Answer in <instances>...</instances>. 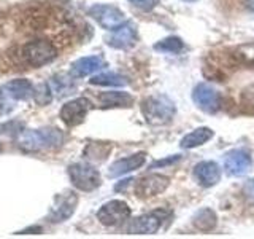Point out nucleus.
I'll return each mask as SVG.
<instances>
[{
    "label": "nucleus",
    "instance_id": "f257e3e1",
    "mask_svg": "<svg viewBox=\"0 0 254 239\" xmlns=\"http://www.w3.org/2000/svg\"><path fill=\"white\" fill-rule=\"evenodd\" d=\"M65 135L58 127H43V129H22L18 134V147L24 151H42L59 148Z\"/></svg>",
    "mask_w": 254,
    "mask_h": 239
},
{
    "label": "nucleus",
    "instance_id": "f03ea898",
    "mask_svg": "<svg viewBox=\"0 0 254 239\" xmlns=\"http://www.w3.org/2000/svg\"><path fill=\"white\" fill-rule=\"evenodd\" d=\"M141 112L149 124H165L175 115V104L165 96H151L141 102Z\"/></svg>",
    "mask_w": 254,
    "mask_h": 239
},
{
    "label": "nucleus",
    "instance_id": "7ed1b4c3",
    "mask_svg": "<svg viewBox=\"0 0 254 239\" xmlns=\"http://www.w3.org/2000/svg\"><path fill=\"white\" fill-rule=\"evenodd\" d=\"M68 179L79 191H92L100 185V172L89 163H73L68 166Z\"/></svg>",
    "mask_w": 254,
    "mask_h": 239
},
{
    "label": "nucleus",
    "instance_id": "20e7f679",
    "mask_svg": "<svg viewBox=\"0 0 254 239\" xmlns=\"http://www.w3.org/2000/svg\"><path fill=\"white\" fill-rule=\"evenodd\" d=\"M22 58L32 67H42L56 58V48L48 40H34L24 45Z\"/></svg>",
    "mask_w": 254,
    "mask_h": 239
},
{
    "label": "nucleus",
    "instance_id": "39448f33",
    "mask_svg": "<svg viewBox=\"0 0 254 239\" xmlns=\"http://www.w3.org/2000/svg\"><path fill=\"white\" fill-rule=\"evenodd\" d=\"M89 16L97 21L103 29L115 30L126 22V14L115 5L97 3L89 8Z\"/></svg>",
    "mask_w": 254,
    "mask_h": 239
},
{
    "label": "nucleus",
    "instance_id": "423d86ee",
    "mask_svg": "<svg viewBox=\"0 0 254 239\" xmlns=\"http://www.w3.org/2000/svg\"><path fill=\"white\" fill-rule=\"evenodd\" d=\"M129 217L130 207L127 206V203L121 201V199H111V201L103 204L97 212L99 222L105 227H118Z\"/></svg>",
    "mask_w": 254,
    "mask_h": 239
},
{
    "label": "nucleus",
    "instance_id": "0eeeda50",
    "mask_svg": "<svg viewBox=\"0 0 254 239\" xmlns=\"http://www.w3.org/2000/svg\"><path fill=\"white\" fill-rule=\"evenodd\" d=\"M192 99L198 109H202L206 114H216L222 106L221 94L208 83H200L194 88Z\"/></svg>",
    "mask_w": 254,
    "mask_h": 239
},
{
    "label": "nucleus",
    "instance_id": "6e6552de",
    "mask_svg": "<svg viewBox=\"0 0 254 239\" xmlns=\"http://www.w3.org/2000/svg\"><path fill=\"white\" fill-rule=\"evenodd\" d=\"M76 204H78V195L75 191H65V193L58 195L50 211V215H48V220L53 223H61L70 219L71 214L76 209Z\"/></svg>",
    "mask_w": 254,
    "mask_h": 239
},
{
    "label": "nucleus",
    "instance_id": "1a4fd4ad",
    "mask_svg": "<svg viewBox=\"0 0 254 239\" xmlns=\"http://www.w3.org/2000/svg\"><path fill=\"white\" fill-rule=\"evenodd\" d=\"M91 110V101L86 98H76L68 101L65 106L61 109V120L68 127L78 126L84 121L87 112Z\"/></svg>",
    "mask_w": 254,
    "mask_h": 239
},
{
    "label": "nucleus",
    "instance_id": "9d476101",
    "mask_svg": "<svg viewBox=\"0 0 254 239\" xmlns=\"http://www.w3.org/2000/svg\"><path fill=\"white\" fill-rule=\"evenodd\" d=\"M251 166H253V159L250 151H246L243 148H235L232 151H229L224 158V169L229 175H234V177H242V175L248 174Z\"/></svg>",
    "mask_w": 254,
    "mask_h": 239
},
{
    "label": "nucleus",
    "instance_id": "9b49d317",
    "mask_svg": "<svg viewBox=\"0 0 254 239\" xmlns=\"http://www.w3.org/2000/svg\"><path fill=\"white\" fill-rule=\"evenodd\" d=\"M169 187V179L161 174H149L146 177H141L135 183V195L140 198H153L161 195Z\"/></svg>",
    "mask_w": 254,
    "mask_h": 239
},
{
    "label": "nucleus",
    "instance_id": "f8f14e48",
    "mask_svg": "<svg viewBox=\"0 0 254 239\" xmlns=\"http://www.w3.org/2000/svg\"><path fill=\"white\" fill-rule=\"evenodd\" d=\"M111 32H113V34L107 38V43L110 46L116 48V50H127V48H130L137 43V38H138L137 27H135L132 22L126 21L121 27H118Z\"/></svg>",
    "mask_w": 254,
    "mask_h": 239
},
{
    "label": "nucleus",
    "instance_id": "ddd939ff",
    "mask_svg": "<svg viewBox=\"0 0 254 239\" xmlns=\"http://www.w3.org/2000/svg\"><path fill=\"white\" fill-rule=\"evenodd\" d=\"M162 217L161 212H153V214H146L137 217L132 220L127 227V233L130 235H154L156 231L161 228Z\"/></svg>",
    "mask_w": 254,
    "mask_h": 239
},
{
    "label": "nucleus",
    "instance_id": "4468645a",
    "mask_svg": "<svg viewBox=\"0 0 254 239\" xmlns=\"http://www.w3.org/2000/svg\"><path fill=\"white\" fill-rule=\"evenodd\" d=\"M146 161V153L143 151H138V153L130 155V156H126L123 159H118L113 164L110 166L108 169V175L110 177H121L124 174H129L135 169H138Z\"/></svg>",
    "mask_w": 254,
    "mask_h": 239
},
{
    "label": "nucleus",
    "instance_id": "2eb2a0df",
    "mask_svg": "<svg viewBox=\"0 0 254 239\" xmlns=\"http://www.w3.org/2000/svg\"><path fill=\"white\" fill-rule=\"evenodd\" d=\"M194 175L202 187H213L221 180V169L214 161H202L195 164Z\"/></svg>",
    "mask_w": 254,
    "mask_h": 239
},
{
    "label": "nucleus",
    "instance_id": "dca6fc26",
    "mask_svg": "<svg viewBox=\"0 0 254 239\" xmlns=\"http://www.w3.org/2000/svg\"><path fill=\"white\" fill-rule=\"evenodd\" d=\"M103 67H105V62L100 56H86V58H81L71 64V74L76 78H83L95 74Z\"/></svg>",
    "mask_w": 254,
    "mask_h": 239
},
{
    "label": "nucleus",
    "instance_id": "f3484780",
    "mask_svg": "<svg viewBox=\"0 0 254 239\" xmlns=\"http://www.w3.org/2000/svg\"><path fill=\"white\" fill-rule=\"evenodd\" d=\"M227 61L232 67L245 66L254 69V43H243L232 48L227 54Z\"/></svg>",
    "mask_w": 254,
    "mask_h": 239
},
{
    "label": "nucleus",
    "instance_id": "a211bd4d",
    "mask_svg": "<svg viewBox=\"0 0 254 239\" xmlns=\"http://www.w3.org/2000/svg\"><path fill=\"white\" fill-rule=\"evenodd\" d=\"M2 94L3 98H10L14 101H22L29 98V96L34 93V86L26 78H18V80H11L3 85L2 88Z\"/></svg>",
    "mask_w": 254,
    "mask_h": 239
},
{
    "label": "nucleus",
    "instance_id": "6ab92c4d",
    "mask_svg": "<svg viewBox=\"0 0 254 239\" xmlns=\"http://www.w3.org/2000/svg\"><path fill=\"white\" fill-rule=\"evenodd\" d=\"M99 101L103 107H130L133 104V98L129 93L124 91H108L99 96Z\"/></svg>",
    "mask_w": 254,
    "mask_h": 239
},
{
    "label": "nucleus",
    "instance_id": "aec40b11",
    "mask_svg": "<svg viewBox=\"0 0 254 239\" xmlns=\"http://www.w3.org/2000/svg\"><path fill=\"white\" fill-rule=\"evenodd\" d=\"M213 137V131L210 127H197L192 132L186 134L181 139L183 148H195L198 145H203L205 142H208Z\"/></svg>",
    "mask_w": 254,
    "mask_h": 239
},
{
    "label": "nucleus",
    "instance_id": "412c9836",
    "mask_svg": "<svg viewBox=\"0 0 254 239\" xmlns=\"http://www.w3.org/2000/svg\"><path fill=\"white\" fill-rule=\"evenodd\" d=\"M216 223H218L216 214H214L211 209H208V207H203V209L197 211L195 215L192 217V225L198 231H203V233L211 231L214 227H216Z\"/></svg>",
    "mask_w": 254,
    "mask_h": 239
},
{
    "label": "nucleus",
    "instance_id": "4be33fe9",
    "mask_svg": "<svg viewBox=\"0 0 254 239\" xmlns=\"http://www.w3.org/2000/svg\"><path fill=\"white\" fill-rule=\"evenodd\" d=\"M89 82H91V85H97V86H124V85H127L126 77L115 74V72H103V74L94 75Z\"/></svg>",
    "mask_w": 254,
    "mask_h": 239
},
{
    "label": "nucleus",
    "instance_id": "5701e85b",
    "mask_svg": "<svg viewBox=\"0 0 254 239\" xmlns=\"http://www.w3.org/2000/svg\"><path fill=\"white\" fill-rule=\"evenodd\" d=\"M183 48H185V43H183V40L178 37H167V38L161 40V42L154 45L156 51L169 53V54H178L183 51Z\"/></svg>",
    "mask_w": 254,
    "mask_h": 239
},
{
    "label": "nucleus",
    "instance_id": "b1692460",
    "mask_svg": "<svg viewBox=\"0 0 254 239\" xmlns=\"http://www.w3.org/2000/svg\"><path fill=\"white\" fill-rule=\"evenodd\" d=\"M110 150H111L110 143L94 142V143H89V145L86 147L84 156L89 158V159H94V161H102V159L107 158V155L110 153Z\"/></svg>",
    "mask_w": 254,
    "mask_h": 239
},
{
    "label": "nucleus",
    "instance_id": "393cba45",
    "mask_svg": "<svg viewBox=\"0 0 254 239\" xmlns=\"http://www.w3.org/2000/svg\"><path fill=\"white\" fill-rule=\"evenodd\" d=\"M73 90V85H71V80L65 75H58L53 78V94L58 93L59 96L62 94H70V91Z\"/></svg>",
    "mask_w": 254,
    "mask_h": 239
},
{
    "label": "nucleus",
    "instance_id": "a878e982",
    "mask_svg": "<svg viewBox=\"0 0 254 239\" xmlns=\"http://www.w3.org/2000/svg\"><path fill=\"white\" fill-rule=\"evenodd\" d=\"M32 94H34L35 102H37V104H40V106H46V104L53 99V91L50 90V86H48V85L38 86V90H37V91H34Z\"/></svg>",
    "mask_w": 254,
    "mask_h": 239
},
{
    "label": "nucleus",
    "instance_id": "bb28decb",
    "mask_svg": "<svg viewBox=\"0 0 254 239\" xmlns=\"http://www.w3.org/2000/svg\"><path fill=\"white\" fill-rule=\"evenodd\" d=\"M129 2L143 11H151L157 5V0H129Z\"/></svg>",
    "mask_w": 254,
    "mask_h": 239
},
{
    "label": "nucleus",
    "instance_id": "cd10ccee",
    "mask_svg": "<svg viewBox=\"0 0 254 239\" xmlns=\"http://www.w3.org/2000/svg\"><path fill=\"white\" fill-rule=\"evenodd\" d=\"M243 196L246 198V201L254 204V179L248 180L243 187Z\"/></svg>",
    "mask_w": 254,
    "mask_h": 239
},
{
    "label": "nucleus",
    "instance_id": "c85d7f7f",
    "mask_svg": "<svg viewBox=\"0 0 254 239\" xmlns=\"http://www.w3.org/2000/svg\"><path fill=\"white\" fill-rule=\"evenodd\" d=\"M180 156H175V158H169V159H164V161H156L151 167H157V166H165V164H169V163H175V161H178Z\"/></svg>",
    "mask_w": 254,
    "mask_h": 239
},
{
    "label": "nucleus",
    "instance_id": "c756f323",
    "mask_svg": "<svg viewBox=\"0 0 254 239\" xmlns=\"http://www.w3.org/2000/svg\"><path fill=\"white\" fill-rule=\"evenodd\" d=\"M246 5H248L250 11H251V13H254V0H246Z\"/></svg>",
    "mask_w": 254,
    "mask_h": 239
},
{
    "label": "nucleus",
    "instance_id": "7c9ffc66",
    "mask_svg": "<svg viewBox=\"0 0 254 239\" xmlns=\"http://www.w3.org/2000/svg\"><path fill=\"white\" fill-rule=\"evenodd\" d=\"M183 2H197V0H183Z\"/></svg>",
    "mask_w": 254,
    "mask_h": 239
},
{
    "label": "nucleus",
    "instance_id": "2f4dec72",
    "mask_svg": "<svg viewBox=\"0 0 254 239\" xmlns=\"http://www.w3.org/2000/svg\"><path fill=\"white\" fill-rule=\"evenodd\" d=\"M0 151H2V143H0Z\"/></svg>",
    "mask_w": 254,
    "mask_h": 239
}]
</instances>
